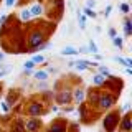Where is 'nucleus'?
Wrapping results in <instances>:
<instances>
[{"mask_svg": "<svg viewBox=\"0 0 132 132\" xmlns=\"http://www.w3.org/2000/svg\"><path fill=\"white\" fill-rule=\"evenodd\" d=\"M23 130H25V127L22 126V122L18 121V122H16V126H15V132H23Z\"/></svg>", "mask_w": 132, "mask_h": 132, "instance_id": "25", "label": "nucleus"}, {"mask_svg": "<svg viewBox=\"0 0 132 132\" xmlns=\"http://www.w3.org/2000/svg\"><path fill=\"white\" fill-rule=\"evenodd\" d=\"M61 55H68V56H73V55H78V50L74 48V46H66V48H63L61 50Z\"/></svg>", "mask_w": 132, "mask_h": 132, "instance_id": "6", "label": "nucleus"}, {"mask_svg": "<svg viewBox=\"0 0 132 132\" xmlns=\"http://www.w3.org/2000/svg\"><path fill=\"white\" fill-rule=\"evenodd\" d=\"M88 50H89V53H93V55H94V53H97V46H96V43H94L93 40L89 41V46H88Z\"/></svg>", "mask_w": 132, "mask_h": 132, "instance_id": "18", "label": "nucleus"}, {"mask_svg": "<svg viewBox=\"0 0 132 132\" xmlns=\"http://www.w3.org/2000/svg\"><path fill=\"white\" fill-rule=\"evenodd\" d=\"M116 117H117V114H109V116H107V117L104 119V127H106V129L107 130H114V127H116V124H117V119H116Z\"/></svg>", "mask_w": 132, "mask_h": 132, "instance_id": "1", "label": "nucleus"}, {"mask_svg": "<svg viewBox=\"0 0 132 132\" xmlns=\"http://www.w3.org/2000/svg\"><path fill=\"white\" fill-rule=\"evenodd\" d=\"M31 61H33L35 64H36V63H43V61H45V56H43V55H35Z\"/></svg>", "mask_w": 132, "mask_h": 132, "instance_id": "21", "label": "nucleus"}, {"mask_svg": "<svg viewBox=\"0 0 132 132\" xmlns=\"http://www.w3.org/2000/svg\"><path fill=\"white\" fill-rule=\"evenodd\" d=\"M7 73H8V68H7V69H3V71H0V78H3Z\"/></svg>", "mask_w": 132, "mask_h": 132, "instance_id": "31", "label": "nucleus"}, {"mask_svg": "<svg viewBox=\"0 0 132 132\" xmlns=\"http://www.w3.org/2000/svg\"><path fill=\"white\" fill-rule=\"evenodd\" d=\"M33 66H35V63H33V61H27V63L23 64V68H25V71H31Z\"/></svg>", "mask_w": 132, "mask_h": 132, "instance_id": "22", "label": "nucleus"}, {"mask_svg": "<svg viewBox=\"0 0 132 132\" xmlns=\"http://www.w3.org/2000/svg\"><path fill=\"white\" fill-rule=\"evenodd\" d=\"M111 10H112V7H111V5H107V7H106V10H104V16H106V18L111 15Z\"/></svg>", "mask_w": 132, "mask_h": 132, "instance_id": "26", "label": "nucleus"}, {"mask_svg": "<svg viewBox=\"0 0 132 132\" xmlns=\"http://www.w3.org/2000/svg\"><path fill=\"white\" fill-rule=\"evenodd\" d=\"M35 78H36V79H40V81H45V79H48V73L46 71H36L35 73Z\"/></svg>", "mask_w": 132, "mask_h": 132, "instance_id": "14", "label": "nucleus"}, {"mask_svg": "<svg viewBox=\"0 0 132 132\" xmlns=\"http://www.w3.org/2000/svg\"><path fill=\"white\" fill-rule=\"evenodd\" d=\"M112 104H114V99L111 96H101V99H99V107L101 109H109Z\"/></svg>", "mask_w": 132, "mask_h": 132, "instance_id": "3", "label": "nucleus"}, {"mask_svg": "<svg viewBox=\"0 0 132 132\" xmlns=\"http://www.w3.org/2000/svg\"><path fill=\"white\" fill-rule=\"evenodd\" d=\"M121 127L124 129V132H130V119H129V117H124Z\"/></svg>", "mask_w": 132, "mask_h": 132, "instance_id": "11", "label": "nucleus"}, {"mask_svg": "<svg viewBox=\"0 0 132 132\" xmlns=\"http://www.w3.org/2000/svg\"><path fill=\"white\" fill-rule=\"evenodd\" d=\"M94 5H96L94 0H88V2H86V7H88V8H94Z\"/></svg>", "mask_w": 132, "mask_h": 132, "instance_id": "27", "label": "nucleus"}, {"mask_svg": "<svg viewBox=\"0 0 132 132\" xmlns=\"http://www.w3.org/2000/svg\"><path fill=\"white\" fill-rule=\"evenodd\" d=\"M48 132H66V129H64L63 124H53Z\"/></svg>", "mask_w": 132, "mask_h": 132, "instance_id": "10", "label": "nucleus"}, {"mask_svg": "<svg viewBox=\"0 0 132 132\" xmlns=\"http://www.w3.org/2000/svg\"><path fill=\"white\" fill-rule=\"evenodd\" d=\"M30 16H31V13H30V10H22V13H20V18L23 20V22H27V20H30Z\"/></svg>", "mask_w": 132, "mask_h": 132, "instance_id": "15", "label": "nucleus"}, {"mask_svg": "<svg viewBox=\"0 0 132 132\" xmlns=\"http://www.w3.org/2000/svg\"><path fill=\"white\" fill-rule=\"evenodd\" d=\"M97 68H99V74H102L104 78H106V76H109V69H107L106 66H99V64H97Z\"/></svg>", "mask_w": 132, "mask_h": 132, "instance_id": "19", "label": "nucleus"}, {"mask_svg": "<svg viewBox=\"0 0 132 132\" xmlns=\"http://www.w3.org/2000/svg\"><path fill=\"white\" fill-rule=\"evenodd\" d=\"M69 99H71V94H69L68 91H63V93L58 96V102H60V104H66V102H69Z\"/></svg>", "mask_w": 132, "mask_h": 132, "instance_id": "5", "label": "nucleus"}, {"mask_svg": "<svg viewBox=\"0 0 132 132\" xmlns=\"http://www.w3.org/2000/svg\"><path fill=\"white\" fill-rule=\"evenodd\" d=\"M84 15H86V16H91V18H94V16H96V12H94L93 8H88V7H86V8H84Z\"/></svg>", "mask_w": 132, "mask_h": 132, "instance_id": "20", "label": "nucleus"}, {"mask_svg": "<svg viewBox=\"0 0 132 132\" xmlns=\"http://www.w3.org/2000/svg\"><path fill=\"white\" fill-rule=\"evenodd\" d=\"M112 43H114V46L122 48V38H121V36H117V35H116L114 38H112Z\"/></svg>", "mask_w": 132, "mask_h": 132, "instance_id": "16", "label": "nucleus"}, {"mask_svg": "<svg viewBox=\"0 0 132 132\" xmlns=\"http://www.w3.org/2000/svg\"><path fill=\"white\" fill-rule=\"evenodd\" d=\"M82 99H84V91L76 89V91H74V101H76V102H81Z\"/></svg>", "mask_w": 132, "mask_h": 132, "instance_id": "12", "label": "nucleus"}, {"mask_svg": "<svg viewBox=\"0 0 132 132\" xmlns=\"http://www.w3.org/2000/svg\"><path fill=\"white\" fill-rule=\"evenodd\" d=\"M78 16H79V28L84 30V28H86V16L81 15V13H78Z\"/></svg>", "mask_w": 132, "mask_h": 132, "instance_id": "17", "label": "nucleus"}, {"mask_svg": "<svg viewBox=\"0 0 132 132\" xmlns=\"http://www.w3.org/2000/svg\"><path fill=\"white\" fill-rule=\"evenodd\" d=\"M13 3H15V0H5V5L7 7H12Z\"/></svg>", "mask_w": 132, "mask_h": 132, "instance_id": "29", "label": "nucleus"}, {"mask_svg": "<svg viewBox=\"0 0 132 132\" xmlns=\"http://www.w3.org/2000/svg\"><path fill=\"white\" fill-rule=\"evenodd\" d=\"M3 60V53H0V61H2Z\"/></svg>", "mask_w": 132, "mask_h": 132, "instance_id": "32", "label": "nucleus"}, {"mask_svg": "<svg viewBox=\"0 0 132 132\" xmlns=\"http://www.w3.org/2000/svg\"><path fill=\"white\" fill-rule=\"evenodd\" d=\"M93 84H96V86L104 84V76H102V74H96V76L93 78Z\"/></svg>", "mask_w": 132, "mask_h": 132, "instance_id": "13", "label": "nucleus"}, {"mask_svg": "<svg viewBox=\"0 0 132 132\" xmlns=\"http://www.w3.org/2000/svg\"><path fill=\"white\" fill-rule=\"evenodd\" d=\"M129 10H130V8H129L127 3H121V12H122V13H129Z\"/></svg>", "mask_w": 132, "mask_h": 132, "instance_id": "23", "label": "nucleus"}, {"mask_svg": "<svg viewBox=\"0 0 132 132\" xmlns=\"http://www.w3.org/2000/svg\"><path fill=\"white\" fill-rule=\"evenodd\" d=\"M30 13L31 15H41V13H43V8H41V5H38V3H35V5H33L31 8H30Z\"/></svg>", "mask_w": 132, "mask_h": 132, "instance_id": "9", "label": "nucleus"}, {"mask_svg": "<svg viewBox=\"0 0 132 132\" xmlns=\"http://www.w3.org/2000/svg\"><path fill=\"white\" fill-rule=\"evenodd\" d=\"M0 68H2V66H0Z\"/></svg>", "mask_w": 132, "mask_h": 132, "instance_id": "33", "label": "nucleus"}, {"mask_svg": "<svg viewBox=\"0 0 132 132\" xmlns=\"http://www.w3.org/2000/svg\"><path fill=\"white\" fill-rule=\"evenodd\" d=\"M40 124H41L40 119L33 117V119H30V121L25 124V130H27V132H35L36 129H40Z\"/></svg>", "mask_w": 132, "mask_h": 132, "instance_id": "2", "label": "nucleus"}, {"mask_svg": "<svg viewBox=\"0 0 132 132\" xmlns=\"http://www.w3.org/2000/svg\"><path fill=\"white\" fill-rule=\"evenodd\" d=\"M124 31H126V36H130V33H132V22L129 18L124 20Z\"/></svg>", "mask_w": 132, "mask_h": 132, "instance_id": "7", "label": "nucleus"}, {"mask_svg": "<svg viewBox=\"0 0 132 132\" xmlns=\"http://www.w3.org/2000/svg\"><path fill=\"white\" fill-rule=\"evenodd\" d=\"M114 61H117V63H121V64H124V66H127V61L124 60V58H121V56H114Z\"/></svg>", "mask_w": 132, "mask_h": 132, "instance_id": "24", "label": "nucleus"}, {"mask_svg": "<svg viewBox=\"0 0 132 132\" xmlns=\"http://www.w3.org/2000/svg\"><path fill=\"white\" fill-rule=\"evenodd\" d=\"M109 36H111V38H114V36H116V30H114V28H111V30H109Z\"/></svg>", "mask_w": 132, "mask_h": 132, "instance_id": "30", "label": "nucleus"}, {"mask_svg": "<svg viewBox=\"0 0 132 132\" xmlns=\"http://www.w3.org/2000/svg\"><path fill=\"white\" fill-rule=\"evenodd\" d=\"M41 41H43V36H41V33H33L31 38H30V45L35 48V46H38V45H41Z\"/></svg>", "mask_w": 132, "mask_h": 132, "instance_id": "4", "label": "nucleus"}, {"mask_svg": "<svg viewBox=\"0 0 132 132\" xmlns=\"http://www.w3.org/2000/svg\"><path fill=\"white\" fill-rule=\"evenodd\" d=\"M2 109L5 111V112H8V111H10V106H8L7 102H2Z\"/></svg>", "mask_w": 132, "mask_h": 132, "instance_id": "28", "label": "nucleus"}, {"mask_svg": "<svg viewBox=\"0 0 132 132\" xmlns=\"http://www.w3.org/2000/svg\"><path fill=\"white\" fill-rule=\"evenodd\" d=\"M28 111H30L31 116H38V114H41V106L40 104H31L28 107Z\"/></svg>", "mask_w": 132, "mask_h": 132, "instance_id": "8", "label": "nucleus"}]
</instances>
